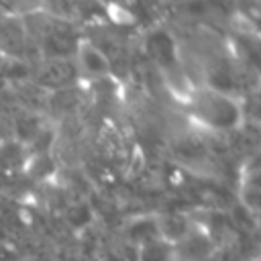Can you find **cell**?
<instances>
[{
  "instance_id": "obj_15",
  "label": "cell",
  "mask_w": 261,
  "mask_h": 261,
  "mask_svg": "<svg viewBox=\"0 0 261 261\" xmlns=\"http://www.w3.org/2000/svg\"><path fill=\"white\" fill-rule=\"evenodd\" d=\"M206 261H214V259H206Z\"/></svg>"
},
{
  "instance_id": "obj_11",
  "label": "cell",
  "mask_w": 261,
  "mask_h": 261,
  "mask_svg": "<svg viewBox=\"0 0 261 261\" xmlns=\"http://www.w3.org/2000/svg\"><path fill=\"white\" fill-rule=\"evenodd\" d=\"M22 261H51V259H47V257H41V255H37V257H29V259H22Z\"/></svg>"
},
{
  "instance_id": "obj_13",
  "label": "cell",
  "mask_w": 261,
  "mask_h": 261,
  "mask_svg": "<svg viewBox=\"0 0 261 261\" xmlns=\"http://www.w3.org/2000/svg\"><path fill=\"white\" fill-rule=\"evenodd\" d=\"M6 16H8V14H6V12H4V10H2V8H0V22H2V20H4V18H6Z\"/></svg>"
},
{
  "instance_id": "obj_3",
  "label": "cell",
  "mask_w": 261,
  "mask_h": 261,
  "mask_svg": "<svg viewBox=\"0 0 261 261\" xmlns=\"http://www.w3.org/2000/svg\"><path fill=\"white\" fill-rule=\"evenodd\" d=\"M31 80L43 90H67L82 82L73 59H39L31 69Z\"/></svg>"
},
{
  "instance_id": "obj_6",
  "label": "cell",
  "mask_w": 261,
  "mask_h": 261,
  "mask_svg": "<svg viewBox=\"0 0 261 261\" xmlns=\"http://www.w3.org/2000/svg\"><path fill=\"white\" fill-rule=\"evenodd\" d=\"M173 247H175V259L177 261H206V259L214 257V249H216L212 237L198 226H194Z\"/></svg>"
},
{
  "instance_id": "obj_7",
  "label": "cell",
  "mask_w": 261,
  "mask_h": 261,
  "mask_svg": "<svg viewBox=\"0 0 261 261\" xmlns=\"http://www.w3.org/2000/svg\"><path fill=\"white\" fill-rule=\"evenodd\" d=\"M241 200H243V206L251 214H257V210H259V167H257V159H251L249 165H245V175H243V181H241Z\"/></svg>"
},
{
  "instance_id": "obj_5",
  "label": "cell",
  "mask_w": 261,
  "mask_h": 261,
  "mask_svg": "<svg viewBox=\"0 0 261 261\" xmlns=\"http://www.w3.org/2000/svg\"><path fill=\"white\" fill-rule=\"evenodd\" d=\"M145 51L161 67H167V69L181 67V63H179V45L175 43L173 35L165 29H155L145 37Z\"/></svg>"
},
{
  "instance_id": "obj_4",
  "label": "cell",
  "mask_w": 261,
  "mask_h": 261,
  "mask_svg": "<svg viewBox=\"0 0 261 261\" xmlns=\"http://www.w3.org/2000/svg\"><path fill=\"white\" fill-rule=\"evenodd\" d=\"M73 61H75L82 77H110L112 75V61L106 55V51L98 43H94L86 37L82 39Z\"/></svg>"
},
{
  "instance_id": "obj_8",
  "label": "cell",
  "mask_w": 261,
  "mask_h": 261,
  "mask_svg": "<svg viewBox=\"0 0 261 261\" xmlns=\"http://www.w3.org/2000/svg\"><path fill=\"white\" fill-rule=\"evenodd\" d=\"M126 239L135 247L145 245V243L155 241V239H161L157 216H141V218L130 220L128 226H126Z\"/></svg>"
},
{
  "instance_id": "obj_12",
  "label": "cell",
  "mask_w": 261,
  "mask_h": 261,
  "mask_svg": "<svg viewBox=\"0 0 261 261\" xmlns=\"http://www.w3.org/2000/svg\"><path fill=\"white\" fill-rule=\"evenodd\" d=\"M247 261H259V255H257V253H253V255H251Z\"/></svg>"
},
{
  "instance_id": "obj_14",
  "label": "cell",
  "mask_w": 261,
  "mask_h": 261,
  "mask_svg": "<svg viewBox=\"0 0 261 261\" xmlns=\"http://www.w3.org/2000/svg\"><path fill=\"white\" fill-rule=\"evenodd\" d=\"M228 2H237V0H228Z\"/></svg>"
},
{
  "instance_id": "obj_9",
  "label": "cell",
  "mask_w": 261,
  "mask_h": 261,
  "mask_svg": "<svg viewBox=\"0 0 261 261\" xmlns=\"http://www.w3.org/2000/svg\"><path fill=\"white\" fill-rule=\"evenodd\" d=\"M137 261H177L175 247L165 239H155L137 247Z\"/></svg>"
},
{
  "instance_id": "obj_10",
  "label": "cell",
  "mask_w": 261,
  "mask_h": 261,
  "mask_svg": "<svg viewBox=\"0 0 261 261\" xmlns=\"http://www.w3.org/2000/svg\"><path fill=\"white\" fill-rule=\"evenodd\" d=\"M0 8L6 14L22 16V14L41 10V0H0Z\"/></svg>"
},
{
  "instance_id": "obj_1",
  "label": "cell",
  "mask_w": 261,
  "mask_h": 261,
  "mask_svg": "<svg viewBox=\"0 0 261 261\" xmlns=\"http://www.w3.org/2000/svg\"><path fill=\"white\" fill-rule=\"evenodd\" d=\"M184 106L188 118L208 133H234L245 122L241 100L232 92L208 84L190 88L184 94Z\"/></svg>"
},
{
  "instance_id": "obj_2",
  "label": "cell",
  "mask_w": 261,
  "mask_h": 261,
  "mask_svg": "<svg viewBox=\"0 0 261 261\" xmlns=\"http://www.w3.org/2000/svg\"><path fill=\"white\" fill-rule=\"evenodd\" d=\"M37 49L39 59H73L84 39L80 27L71 20L35 10L20 16Z\"/></svg>"
}]
</instances>
